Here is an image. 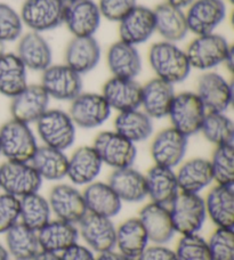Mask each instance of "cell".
Masks as SVG:
<instances>
[{
  "label": "cell",
  "instance_id": "obj_50",
  "mask_svg": "<svg viewBox=\"0 0 234 260\" xmlns=\"http://www.w3.org/2000/svg\"><path fill=\"white\" fill-rule=\"evenodd\" d=\"M31 260H62V258H61V254L58 253L40 250V251L37 253Z\"/></svg>",
  "mask_w": 234,
  "mask_h": 260
},
{
  "label": "cell",
  "instance_id": "obj_55",
  "mask_svg": "<svg viewBox=\"0 0 234 260\" xmlns=\"http://www.w3.org/2000/svg\"><path fill=\"white\" fill-rule=\"evenodd\" d=\"M227 2H228V3H230V4H233V2H234V0H227Z\"/></svg>",
  "mask_w": 234,
  "mask_h": 260
},
{
  "label": "cell",
  "instance_id": "obj_9",
  "mask_svg": "<svg viewBox=\"0 0 234 260\" xmlns=\"http://www.w3.org/2000/svg\"><path fill=\"white\" fill-rule=\"evenodd\" d=\"M93 147L102 164L113 170L132 167L137 157L136 144L126 139L114 130L98 134L94 139Z\"/></svg>",
  "mask_w": 234,
  "mask_h": 260
},
{
  "label": "cell",
  "instance_id": "obj_1",
  "mask_svg": "<svg viewBox=\"0 0 234 260\" xmlns=\"http://www.w3.org/2000/svg\"><path fill=\"white\" fill-rule=\"evenodd\" d=\"M148 61L157 78L174 86L185 81L192 71L185 50L169 41L161 40L151 45Z\"/></svg>",
  "mask_w": 234,
  "mask_h": 260
},
{
  "label": "cell",
  "instance_id": "obj_6",
  "mask_svg": "<svg viewBox=\"0 0 234 260\" xmlns=\"http://www.w3.org/2000/svg\"><path fill=\"white\" fill-rule=\"evenodd\" d=\"M64 11L63 0H24L20 15L29 31L44 34L63 24Z\"/></svg>",
  "mask_w": 234,
  "mask_h": 260
},
{
  "label": "cell",
  "instance_id": "obj_47",
  "mask_svg": "<svg viewBox=\"0 0 234 260\" xmlns=\"http://www.w3.org/2000/svg\"><path fill=\"white\" fill-rule=\"evenodd\" d=\"M136 260H177L174 250L166 247V244H152L144 250Z\"/></svg>",
  "mask_w": 234,
  "mask_h": 260
},
{
  "label": "cell",
  "instance_id": "obj_38",
  "mask_svg": "<svg viewBox=\"0 0 234 260\" xmlns=\"http://www.w3.org/2000/svg\"><path fill=\"white\" fill-rule=\"evenodd\" d=\"M5 234L7 251L15 260H31L41 250L37 232L21 221Z\"/></svg>",
  "mask_w": 234,
  "mask_h": 260
},
{
  "label": "cell",
  "instance_id": "obj_28",
  "mask_svg": "<svg viewBox=\"0 0 234 260\" xmlns=\"http://www.w3.org/2000/svg\"><path fill=\"white\" fill-rule=\"evenodd\" d=\"M156 20V32L162 40L179 44L189 35L185 11L168 3L159 4L153 9Z\"/></svg>",
  "mask_w": 234,
  "mask_h": 260
},
{
  "label": "cell",
  "instance_id": "obj_4",
  "mask_svg": "<svg viewBox=\"0 0 234 260\" xmlns=\"http://www.w3.org/2000/svg\"><path fill=\"white\" fill-rule=\"evenodd\" d=\"M37 133L44 145L67 151L76 142L77 127L68 112L48 109L36 122Z\"/></svg>",
  "mask_w": 234,
  "mask_h": 260
},
{
  "label": "cell",
  "instance_id": "obj_21",
  "mask_svg": "<svg viewBox=\"0 0 234 260\" xmlns=\"http://www.w3.org/2000/svg\"><path fill=\"white\" fill-rule=\"evenodd\" d=\"M27 71L43 72L53 64V49L43 34L29 31L17 40L15 53Z\"/></svg>",
  "mask_w": 234,
  "mask_h": 260
},
{
  "label": "cell",
  "instance_id": "obj_30",
  "mask_svg": "<svg viewBox=\"0 0 234 260\" xmlns=\"http://www.w3.org/2000/svg\"><path fill=\"white\" fill-rule=\"evenodd\" d=\"M107 184L124 202L137 203L147 199L145 176L132 167L114 169L109 176Z\"/></svg>",
  "mask_w": 234,
  "mask_h": 260
},
{
  "label": "cell",
  "instance_id": "obj_26",
  "mask_svg": "<svg viewBox=\"0 0 234 260\" xmlns=\"http://www.w3.org/2000/svg\"><path fill=\"white\" fill-rule=\"evenodd\" d=\"M103 164L95 148L80 146L69 156L67 178L74 186H87L100 176Z\"/></svg>",
  "mask_w": 234,
  "mask_h": 260
},
{
  "label": "cell",
  "instance_id": "obj_18",
  "mask_svg": "<svg viewBox=\"0 0 234 260\" xmlns=\"http://www.w3.org/2000/svg\"><path fill=\"white\" fill-rule=\"evenodd\" d=\"M50 99L40 83L27 85L11 102L12 119L27 124L36 123L49 109Z\"/></svg>",
  "mask_w": 234,
  "mask_h": 260
},
{
  "label": "cell",
  "instance_id": "obj_44",
  "mask_svg": "<svg viewBox=\"0 0 234 260\" xmlns=\"http://www.w3.org/2000/svg\"><path fill=\"white\" fill-rule=\"evenodd\" d=\"M213 260H234L233 229L217 227L207 241Z\"/></svg>",
  "mask_w": 234,
  "mask_h": 260
},
{
  "label": "cell",
  "instance_id": "obj_56",
  "mask_svg": "<svg viewBox=\"0 0 234 260\" xmlns=\"http://www.w3.org/2000/svg\"><path fill=\"white\" fill-rule=\"evenodd\" d=\"M0 155H2V152H0Z\"/></svg>",
  "mask_w": 234,
  "mask_h": 260
},
{
  "label": "cell",
  "instance_id": "obj_43",
  "mask_svg": "<svg viewBox=\"0 0 234 260\" xmlns=\"http://www.w3.org/2000/svg\"><path fill=\"white\" fill-rule=\"evenodd\" d=\"M24 30L20 13L8 4L0 3V43H14L21 38Z\"/></svg>",
  "mask_w": 234,
  "mask_h": 260
},
{
  "label": "cell",
  "instance_id": "obj_40",
  "mask_svg": "<svg viewBox=\"0 0 234 260\" xmlns=\"http://www.w3.org/2000/svg\"><path fill=\"white\" fill-rule=\"evenodd\" d=\"M200 133L215 146L233 144L234 123L226 112H207Z\"/></svg>",
  "mask_w": 234,
  "mask_h": 260
},
{
  "label": "cell",
  "instance_id": "obj_34",
  "mask_svg": "<svg viewBox=\"0 0 234 260\" xmlns=\"http://www.w3.org/2000/svg\"><path fill=\"white\" fill-rule=\"evenodd\" d=\"M30 164L43 180L60 182L67 178L69 156L64 151L46 145L39 146Z\"/></svg>",
  "mask_w": 234,
  "mask_h": 260
},
{
  "label": "cell",
  "instance_id": "obj_39",
  "mask_svg": "<svg viewBox=\"0 0 234 260\" xmlns=\"http://www.w3.org/2000/svg\"><path fill=\"white\" fill-rule=\"evenodd\" d=\"M48 200L38 192L20 199V221L29 229L38 232L51 219Z\"/></svg>",
  "mask_w": 234,
  "mask_h": 260
},
{
  "label": "cell",
  "instance_id": "obj_24",
  "mask_svg": "<svg viewBox=\"0 0 234 260\" xmlns=\"http://www.w3.org/2000/svg\"><path fill=\"white\" fill-rule=\"evenodd\" d=\"M175 95L174 85L154 77L142 86L140 109L151 119L167 118Z\"/></svg>",
  "mask_w": 234,
  "mask_h": 260
},
{
  "label": "cell",
  "instance_id": "obj_11",
  "mask_svg": "<svg viewBox=\"0 0 234 260\" xmlns=\"http://www.w3.org/2000/svg\"><path fill=\"white\" fill-rule=\"evenodd\" d=\"M111 112L102 94L82 91L71 101L68 113L77 128L95 129L109 120Z\"/></svg>",
  "mask_w": 234,
  "mask_h": 260
},
{
  "label": "cell",
  "instance_id": "obj_8",
  "mask_svg": "<svg viewBox=\"0 0 234 260\" xmlns=\"http://www.w3.org/2000/svg\"><path fill=\"white\" fill-rule=\"evenodd\" d=\"M43 182L30 162L6 160L0 165V189L4 193L21 199L39 192Z\"/></svg>",
  "mask_w": 234,
  "mask_h": 260
},
{
  "label": "cell",
  "instance_id": "obj_48",
  "mask_svg": "<svg viewBox=\"0 0 234 260\" xmlns=\"http://www.w3.org/2000/svg\"><path fill=\"white\" fill-rule=\"evenodd\" d=\"M62 260H96L95 252L87 245L76 243L61 253Z\"/></svg>",
  "mask_w": 234,
  "mask_h": 260
},
{
  "label": "cell",
  "instance_id": "obj_10",
  "mask_svg": "<svg viewBox=\"0 0 234 260\" xmlns=\"http://www.w3.org/2000/svg\"><path fill=\"white\" fill-rule=\"evenodd\" d=\"M82 76L65 63L51 64L41 72V82L49 99L71 102L82 92Z\"/></svg>",
  "mask_w": 234,
  "mask_h": 260
},
{
  "label": "cell",
  "instance_id": "obj_14",
  "mask_svg": "<svg viewBox=\"0 0 234 260\" xmlns=\"http://www.w3.org/2000/svg\"><path fill=\"white\" fill-rule=\"evenodd\" d=\"M195 92L207 112H226L233 101L232 83L221 73L214 71L201 74Z\"/></svg>",
  "mask_w": 234,
  "mask_h": 260
},
{
  "label": "cell",
  "instance_id": "obj_49",
  "mask_svg": "<svg viewBox=\"0 0 234 260\" xmlns=\"http://www.w3.org/2000/svg\"><path fill=\"white\" fill-rule=\"evenodd\" d=\"M96 260H136V259L129 258L127 256H125V254L120 253L119 251H115V250H111V251L98 254V257H96Z\"/></svg>",
  "mask_w": 234,
  "mask_h": 260
},
{
  "label": "cell",
  "instance_id": "obj_2",
  "mask_svg": "<svg viewBox=\"0 0 234 260\" xmlns=\"http://www.w3.org/2000/svg\"><path fill=\"white\" fill-rule=\"evenodd\" d=\"M232 50V45L225 37L214 32L195 36L187 46L185 53L192 69L207 72L223 65Z\"/></svg>",
  "mask_w": 234,
  "mask_h": 260
},
{
  "label": "cell",
  "instance_id": "obj_33",
  "mask_svg": "<svg viewBox=\"0 0 234 260\" xmlns=\"http://www.w3.org/2000/svg\"><path fill=\"white\" fill-rule=\"evenodd\" d=\"M87 211L94 215L113 218L119 215L123 201L107 183L93 182L82 192Z\"/></svg>",
  "mask_w": 234,
  "mask_h": 260
},
{
  "label": "cell",
  "instance_id": "obj_37",
  "mask_svg": "<svg viewBox=\"0 0 234 260\" xmlns=\"http://www.w3.org/2000/svg\"><path fill=\"white\" fill-rule=\"evenodd\" d=\"M149 236L137 218H129L116 227L115 248L120 253L137 259L149 245Z\"/></svg>",
  "mask_w": 234,
  "mask_h": 260
},
{
  "label": "cell",
  "instance_id": "obj_5",
  "mask_svg": "<svg viewBox=\"0 0 234 260\" xmlns=\"http://www.w3.org/2000/svg\"><path fill=\"white\" fill-rule=\"evenodd\" d=\"M168 208L175 232L181 235L199 234L207 219L204 200L200 194L180 191Z\"/></svg>",
  "mask_w": 234,
  "mask_h": 260
},
{
  "label": "cell",
  "instance_id": "obj_27",
  "mask_svg": "<svg viewBox=\"0 0 234 260\" xmlns=\"http://www.w3.org/2000/svg\"><path fill=\"white\" fill-rule=\"evenodd\" d=\"M37 235L41 250L58 254L78 243L79 239L77 225L57 218L50 219L37 232Z\"/></svg>",
  "mask_w": 234,
  "mask_h": 260
},
{
  "label": "cell",
  "instance_id": "obj_52",
  "mask_svg": "<svg viewBox=\"0 0 234 260\" xmlns=\"http://www.w3.org/2000/svg\"><path fill=\"white\" fill-rule=\"evenodd\" d=\"M9 253L5 245L0 244V260H9Z\"/></svg>",
  "mask_w": 234,
  "mask_h": 260
},
{
  "label": "cell",
  "instance_id": "obj_32",
  "mask_svg": "<svg viewBox=\"0 0 234 260\" xmlns=\"http://www.w3.org/2000/svg\"><path fill=\"white\" fill-rule=\"evenodd\" d=\"M175 173L181 192L200 194L214 182L210 162L204 157L183 161Z\"/></svg>",
  "mask_w": 234,
  "mask_h": 260
},
{
  "label": "cell",
  "instance_id": "obj_35",
  "mask_svg": "<svg viewBox=\"0 0 234 260\" xmlns=\"http://www.w3.org/2000/svg\"><path fill=\"white\" fill-rule=\"evenodd\" d=\"M153 129V119L140 108L119 112L114 119V132L134 144L148 141Z\"/></svg>",
  "mask_w": 234,
  "mask_h": 260
},
{
  "label": "cell",
  "instance_id": "obj_17",
  "mask_svg": "<svg viewBox=\"0 0 234 260\" xmlns=\"http://www.w3.org/2000/svg\"><path fill=\"white\" fill-rule=\"evenodd\" d=\"M101 21L100 8L94 0H73L65 4L63 24L73 37H94Z\"/></svg>",
  "mask_w": 234,
  "mask_h": 260
},
{
  "label": "cell",
  "instance_id": "obj_51",
  "mask_svg": "<svg viewBox=\"0 0 234 260\" xmlns=\"http://www.w3.org/2000/svg\"><path fill=\"white\" fill-rule=\"evenodd\" d=\"M193 2H194V0H166V3L170 4L175 7H179L181 9L187 8Z\"/></svg>",
  "mask_w": 234,
  "mask_h": 260
},
{
  "label": "cell",
  "instance_id": "obj_19",
  "mask_svg": "<svg viewBox=\"0 0 234 260\" xmlns=\"http://www.w3.org/2000/svg\"><path fill=\"white\" fill-rule=\"evenodd\" d=\"M119 40L133 46L147 43L156 34L153 9L137 5L119 23Z\"/></svg>",
  "mask_w": 234,
  "mask_h": 260
},
{
  "label": "cell",
  "instance_id": "obj_22",
  "mask_svg": "<svg viewBox=\"0 0 234 260\" xmlns=\"http://www.w3.org/2000/svg\"><path fill=\"white\" fill-rule=\"evenodd\" d=\"M101 94L111 110H115L118 113L125 112L140 108L142 85L136 79L112 77L104 83Z\"/></svg>",
  "mask_w": 234,
  "mask_h": 260
},
{
  "label": "cell",
  "instance_id": "obj_7",
  "mask_svg": "<svg viewBox=\"0 0 234 260\" xmlns=\"http://www.w3.org/2000/svg\"><path fill=\"white\" fill-rule=\"evenodd\" d=\"M206 114L207 110L196 92L182 91L175 95L168 118L172 128L190 137L200 133Z\"/></svg>",
  "mask_w": 234,
  "mask_h": 260
},
{
  "label": "cell",
  "instance_id": "obj_53",
  "mask_svg": "<svg viewBox=\"0 0 234 260\" xmlns=\"http://www.w3.org/2000/svg\"><path fill=\"white\" fill-rule=\"evenodd\" d=\"M5 53V44L0 43V55H3Z\"/></svg>",
  "mask_w": 234,
  "mask_h": 260
},
{
  "label": "cell",
  "instance_id": "obj_12",
  "mask_svg": "<svg viewBox=\"0 0 234 260\" xmlns=\"http://www.w3.org/2000/svg\"><path fill=\"white\" fill-rule=\"evenodd\" d=\"M227 15L224 0H194L185 12L187 29L195 36L216 32Z\"/></svg>",
  "mask_w": 234,
  "mask_h": 260
},
{
  "label": "cell",
  "instance_id": "obj_29",
  "mask_svg": "<svg viewBox=\"0 0 234 260\" xmlns=\"http://www.w3.org/2000/svg\"><path fill=\"white\" fill-rule=\"evenodd\" d=\"M144 176L148 197L151 202L169 207L180 192L175 170L154 165Z\"/></svg>",
  "mask_w": 234,
  "mask_h": 260
},
{
  "label": "cell",
  "instance_id": "obj_54",
  "mask_svg": "<svg viewBox=\"0 0 234 260\" xmlns=\"http://www.w3.org/2000/svg\"><path fill=\"white\" fill-rule=\"evenodd\" d=\"M63 2L67 4V3H70V2H73V0H63Z\"/></svg>",
  "mask_w": 234,
  "mask_h": 260
},
{
  "label": "cell",
  "instance_id": "obj_16",
  "mask_svg": "<svg viewBox=\"0 0 234 260\" xmlns=\"http://www.w3.org/2000/svg\"><path fill=\"white\" fill-rule=\"evenodd\" d=\"M77 227L79 236L94 252L100 254L115 249L116 227L112 218L87 212Z\"/></svg>",
  "mask_w": 234,
  "mask_h": 260
},
{
  "label": "cell",
  "instance_id": "obj_45",
  "mask_svg": "<svg viewBox=\"0 0 234 260\" xmlns=\"http://www.w3.org/2000/svg\"><path fill=\"white\" fill-rule=\"evenodd\" d=\"M20 221V199L0 194V234H5Z\"/></svg>",
  "mask_w": 234,
  "mask_h": 260
},
{
  "label": "cell",
  "instance_id": "obj_42",
  "mask_svg": "<svg viewBox=\"0 0 234 260\" xmlns=\"http://www.w3.org/2000/svg\"><path fill=\"white\" fill-rule=\"evenodd\" d=\"M175 253L177 260H213L207 241L199 234L182 235Z\"/></svg>",
  "mask_w": 234,
  "mask_h": 260
},
{
  "label": "cell",
  "instance_id": "obj_46",
  "mask_svg": "<svg viewBox=\"0 0 234 260\" xmlns=\"http://www.w3.org/2000/svg\"><path fill=\"white\" fill-rule=\"evenodd\" d=\"M97 5L102 18L119 23L137 6V0H98Z\"/></svg>",
  "mask_w": 234,
  "mask_h": 260
},
{
  "label": "cell",
  "instance_id": "obj_36",
  "mask_svg": "<svg viewBox=\"0 0 234 260\" xmlns=\"http://www.w3.org/2000/svg\"><path fill=\"white\" fill-rule=\"evenodd\" d=\"M29 85L27 69L15 53L0 55V94L13 99Z\"/></svg>",
  "mask_w": 234,
  "mask_h": 260
},
{
  "label": "cell",
  "instance_id": "obj_25",
  "mask_svg": "<svg viewBox=\"0 0 234 260\" xmlns=\"http://www.w3.org/2000/svg\"><path fill=\"white\" fill-rule=\"evenodd\" d=\"M106 65L112 77L136 79L143 69L142 56L136 46L118 40L106 52Z\"/></svg>",
  "mask_w": 234,
  "mask_h": 260
},
{
  "label": "cell",
  "instance_id": "obj_15",
  "mask_svg": "<svg viewBox=\"0 0 234 260\" xmlns=\"http://www.w3.org/2000/svg\"><path fill=\"white\" fill-rule=\"evenodd\" d=\"M48 202L57 219L78 225L86 216L87 208L82 192L72 184H57L50 189Z\"/></svg>",
  "mask_w": 234,
  "mask_h": 260
},
{
  "label": "cell",
  "instance_id": "obj_23",
  "mask_svg": "<svg viewBox=\"0 0 234 260\" xmlns=\"http://www.w3.org/2000/svg\"><path fill=\"white\" fill-rule=\"evenodd\" d=\"M138 219L153 244H167L175 235L169 208L150 202L139 211Z\"/></svg>",
  "mask_w": 234,
  "mask_h": 260
},
{
  "label": "cell",
  "instance_id": "obj_3",
  "mask_svg": "<svg viewBox=\"0 0 234 260\" xmlns=\"http://www.w3.org/2000/svg\"><path fill=\"white\" fill-rule=\"evenodd\" d=\"M38 147L30 124L11 119L0 127V152L6 160L30 162Z\"/></svg>",
  "mask_w": 234,
  "mask_h": 260
},
{
  "label": "cell",
  "instance_id": "obj_41",
  "mask_svg": "<svg viewBox=\"0 0 234 260\" xmlns=\"http://www.w3.org/2000/svg\"><path fill=\"white\" fill-rule=\"evenodd\" d=\"M214 182L217 185L234 186V146L225 144L215 147L209 160Z\"/></svg>",
  "mask_w": 234,
  "mask_h": 260
},
{
  "label": "cell",
  "instance_id": "obj_20",
  "mask_svg": "<svg viewBox=\"0 0 234 260\" xmlns=\"http://www.w3.org/2000/svg\"><path fill=\"white\" fill-rule=\"evenodd\" d=\"M101 56V45L95 37H73L65 48L64 63L83 76L100 64Z\"/></svg>",
  "mask_w": 234,
  "mask_h": 260
},
{
  "label": "cell",
  "instance_id": "obj_31",
  "mask_svg": "<svg viewBox=\"0 0 234 260\" xmlns=\"http://www.w3.org/2000/svg\"><path fill=\"white\" fill-rule=\"evenodd\" d=\"M204 200L207 218L216 227L233 229L234 226V189L233 186L215 185Z\"/></svg>",
  "mask_w": 234,
  "mask_h": 260
},
{
  "label": "cell",
  "instance_id": "obj_13",
  "mask_svg": "<svg viewBox=\"0 0 234 260\" xmlns=\"http://www.w3.org/2000/svg\"><path fill=\"white\" fill-rule=\"evenodd\" d=\"M189 146V137L172 127L159 132L153 137L150 152L154 165L175 169L182 162Z\"/></svg>",
  "mask_w": 234,
  "mask_h": 260
}]
</instances>
